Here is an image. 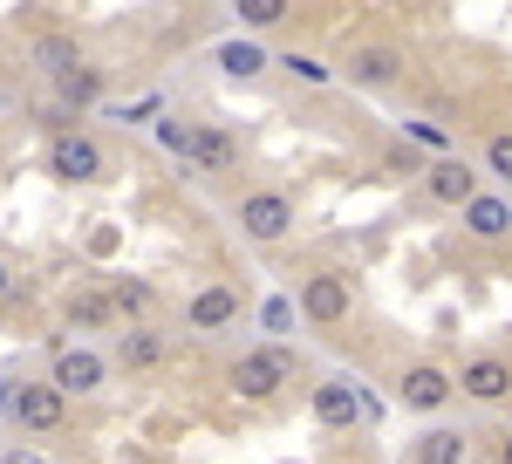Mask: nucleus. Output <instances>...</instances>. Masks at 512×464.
Returning <instances> with one entry per match:
<instances>
[{"mask_svg":"<svg viewBox=\"0 0 512 464\" xmlns=\"http://www.w3.org/2000/svg\"><path fill=\"white\" fill-rule=\"evenodd\" d=\"M226 383H233V396H246V403H274L280 389L294 383V355H287L280 342H260L226 369Z\"/></svg>","mask_w":512,"mask_h":464,"instance_id":"obj_1","label":"nucleus"},{"mask_svg":"<svg viewBox=\"0 0 512 464\" xmlns=\"http://www.w3.org/2000/svg\"><path fill=\"white\" fill-rule=\"evenodd\" d=\"M158 137H164L178 157H185L192 171H205V178H226V171L239 164V144L219 130V123H185V130H178V123H164Z\"/></svg>","mask_w":512,"mask_h":464,"instance_id":"obj_2","label":"nucleus"},{"mask_svg":"<svg viewBox=\"0 0 512 464\" xmlns=\"http://www.w3.org/2000/svg\"><path fill=\"white\" fill-rule=\"evenodd\" d=\"M48 171H55L62 185H96V178H110V157H103V144H96L89 130H62V137L48 144Z\"/></svg>","mask_w":512,"mask_h":464,"instance_id":"obj_3","label":"nucleus"},{"mask_svg":"<svg viewBox=\"0 0 512 464\" xmlns=\"http://www.w3.org/2000/svg\"><path fill=\"white\" fill-rule=\"evenodd\" d=\"M349 301H355V280L342 267H321L301 280V314L315 321V328H335V321H349Z\"/></svg>","mask_w":512,"mask_h":464,"instance_id":"obj_4","label":"nucleus"},{"mask_svg":"<svg viewBox=\"0 0 512 464\" xmlns=\"http://www.w3.org/2000/svg\"><path fill=\"white\" fill-rule=\"evenodd\" d=\"M233 219L246 239H260V246H274V239H287L294 232V198L287 192H246L233 205Z\"/></svg>","mask_w":512,"mask_h":464,"instance_id":"obj_5","label":"nucleus"},{"mask_svg":"<svg viewBox=\"0 0 512 464\" xmlns=\"http://www.w3.org/2000/svg\"><path fill=\"white\" fill-rule=\"evenodd\" d=\"M451 396H458V376H451V369H437V362H410V369L396 376V403H403V410H417V417L444 410Z\"/></svg>","mask_w":512,"mask_h":464,"instance_id":"obj_6","label":"nucleus"},{"mask_svg":"<svg viewBox=\"0 0 512 464\" xmlns=\"http://www.w3.org/2000/svg\"><path fill=\"white\" fill-rule=\"evenodd\" d=\"M362 417H369V403H362V389L349 376H321L315 383V424L321 430H355Z\"/></svg>","mask_w":512,"mask_h":464,"instance_id":"obj_7","label":"nucleus"},{"mask_svg":"<svg viewBox=\"0 0 512 464\" xmlns=\"http://www.w3.org/2000/svg\"><path fill=\"white\" fill-rule=\"evenodd\" d=\"M7 417L21 430H62V417H69V396L55 383H21L14 389V403H7Z\"/></svg>","mask_w":512,"mask_h":464,"instance_id":"obj_8","label":"nucleus"},{"mask_svg":"<svg viewBox=\"0 0 512 464\" xmlns=\"http://www.w3.org/2000/svg\"><path fill=\"white\" fill-rule=\"evenodd\" d=\"M424 192H431V205H451V212H465L478 198V171L465 164V157H437L431 171H424Z\"/></svg>","mask_w":512,"mask_h":464,"instance_id":"obj_9","label":"nucleus"},{"mask_svg":"<svg viewBox=\"0 0 512 464\" xmlns=\"http://www.w3.org/2000/svg\"><path fill=\"white\" fill-rule=\"evenodd\" d=\"M458 396H472V403H506L512 396V362L506 355H472V362L458 369Z\"/></svg>","mask_w":512,"mask_h":464,"instance_id":"obj_10","label":"nucleus"},{"mask_svg":"<svg viewBox=\"0 0 512 464\" xmlns=\"http://www.w3.org/2000/svg\"><path fill=\"white\" fill-rule=\"evenodd\" d=\"M103 376H110V369H103V355H96V348H62V355H55V369H48V383L62 389V396H96Z\"/></svg>","mask_w":512,"mask_h":464,"instance_id":"obj_11","label":"nucleus"},{"mask_svg":"<svg viewBox=\"0 0 512 464\" xmlns=\"http://www.w3.org/2000/svg\"><path fill=\"white\" fill-rule=\"evenodd\" d=\"M226 321H239V287L233 280H212L205 294H192V308H185V328H192V335H219Z\"/></svg>","mask_w":512,"mask_h":464,"instance_id":"obj_12","label":"nucleus"},{"mask_svg":"<svg viewBox=\"0 0 512 464\" xmlns=\"http://www.w3.org/2000/svg\"><path fill=\"white\" fill-rule=\"evenodd\" d=\"M396 76H403V55L383 48V41H369V48H355V55H349V82H362V89H390Z\"/></svg>","mask_w":512,"mask_h":464,"instance_id":"obj_13","label":"nucleus"},{"mask_svg":"<svg viewBox=\"0 0 512 464\" xmlns=\"http://www.w3.org/2000/svg\"><path fill=\"white\" fill-rule=\"evenodd\" d=\"M465 458H472V437L451 430V424H431L417 444H410V464H465Z\"/></svg>","mask_w":512,"mask_h":464,"instance_id":"obj_14","label":"nucleus"},{"mask_svg":"<svg viewBox=\"0 0 512 464\" xmlns=\"http://www.w3.org/2000/svg\"><path fill=\"white\" fill-rule=\"evenodd\" d=\"M458 219H465V232H472V239H499V232H512V198L506 192H478Z\"/></svg>","mask_w":512,"mask_h":464,"instance_id":"obj_15","label":"nucleus"},{"mask_svg":"<svg viewBox=\"0 0 512 464\" xmlns=\"http://www.w3.org/2000/svg\"><path fill=\"white\" fill-rule=\"evenodd\" d=\"M117 362L123 369H158L164 362V335L158 328H130V335L117 342Z\"/></svg>","mask_w":512,"mask_h":464,"instance_id":"obj_16","label":"nucleus"},{"mask_svg":"<svg viewBox=\"0 0 512 464\" xmlns=\"http://www.w3.org/2000/svg\"><path fill=\"white\" fill-rule=\"evenodd\" d=\"M55 89H62V110H89V103L103 96V69H89V62H76L69 76H55Z\"/></svg>","mask_w":512,"mask_h":464,"instance_id":"obj_17","label":"nucleus"},{"mask_svg":"<svg viewBox=\"0 0 512 464\" xmlns=\"http://www.w3.org/2000/svg\"><path fill=\"white\" fill-rule=\"evenodd\" d=\"M219 69L233 82H253L267 69V48H260V41H226V48H219Z\"/></svg>","mask_w":512,"mask_h":464,"instance_id":"obj_18","label":"nucleus"},{"mask_svg":"<svg viewBox=\"0 0 512 464\" xmlns=\"http://www.w3.org/2000/svg\"><path fill=\"white\" fill-rule=\"evenodd\" d=\"M110 308L130 314V321L144 328V314L158 308V287H151V280H117V287H110Z\"/></svg>","mask_w":512,"mask_h":464,"instance_id":"obj_19","label":"nucleus"},{"mask_svg":"<svg viewBox=\"0 0 512 464\" xmlns=\"http://www.w3.org/2000/svg\"><path fill=\"white\" fill-rule=\"evenodd\" d=\"M110 294H103V287H82V294H69V321H76V328H103V321H110Z\"/></svg>","mask_w":512,"mask_h":464,"instance_id":"obj_20","label":"nucleus"},{"mask_svg":"<svg viewBox=\"0 0 512 464\" xmlns=\"http://www.w3.org/2000/svg\"><path fill=\"white\" fill-rule=\"evenodd\" d=\"M35 55H41V69H48V76H69V69L82 62L76 41H62V35H41V41H35Z\"/></svg>","mask_w":512,"mask_h":464,"instance_id":"obj_21","label":"nucleus"},{"mask_svg":"<svg viewBox=\"0 0 512 464\" xmlns=\"http://www.w3.org/2000/svg\"><path fill=\"white\" fill-rule=\"evenodd\" d=\"M233 14H239V28H280L287 21V0H239Z\"/></svg>","mask_w":512,"mask_h":464,"instance_id":"obj_22","label":"nucleus"},{"mask_svg":"<svg viewBox=\"0 0 512 464\" xmlns=\"http://www.w3.org/2000/svg\"><path fill=\"white\" fill-rule=\"evenodd\" d=\"M485 171L512 192V130H492V137H485Z\"/></svg>","mask_w":512,"mask_h":464,"instance_id":"obj_23","label":"nucleus"},{"mask_svg":"<svg viewBox=\"0 0 512 464\" xmlns=\"http://www.w3.org/2000/svg\"><path fill=\"white\" fill-rule=\"evenodd\" d=\"M383 171H390V178H424L431 164H424V157L410 151V144H390V151H383Z\"/></svg>","mask_w":512,"mask_h":464,"instance_id":"obj_24","label":"nucleus"},{"mask_svg":"<svg viewBox=\"0 0 512 464\" xmlns=\"http://www.w3.org/2000/svg\"><path fill=\"white\" fill-rule=\"evenodd\" d=\"M280 62H287V69H294L301 82H328V69H321L315 55H280Z\"/></svg>","mask_w":512,"mask_h":464,"instance_id":"obj_25","label":"nucleus"},{"mask_svg":"<svg viewBox=\"0 0 512 464\" xmlns=\"http://www.w3.org/2000/svg\"><path fill=\"white\" fill-rule=\"evenodd\" d=\"M7 294H14V260L0 253V301H7Z\"/></svg>","mask_w":512,"mask_h":464,"instance_id":"obj_26","label":"nucleus"},{"mask_svg":"<svg viewBox=\"0 0 512 464\" xmlns=\"http://www.w3.org/2000/svg\"><path fill=\"white\" fill-rule=\"evenodd\" d=\"M0 464H41V458H35V451H21V444H14V451H7Z\"/></svg>","mask_w":512,"mask_h":464,"instance_id":"obj_27","label":"nucleus"},{"mask_svg":"<svg viewBox=\"0 0 512 464\" xmlns=\"http://www.w3.org/2000/svg\"><path fill=\"white\" fill-rule=\"evenodd\" d=\"M7 403H14V383H7V369H0V410H7Z\"/></svg>","mask_w":512,"mask_h":464,"instance_id":"obj_28","label":"nucleus"},{"mask_svg":"<svg viewBox=\"0 0 512 464\" xmlns=\"http://www.w3.org/2000/svg\"><path fill=\"white\" fill-rule=\"evenodd\" d=\"M499 464H512V437H506V444H499Z\"/></svg>","mask_w":512,"mask_h":464,"instance_id":"obj_29","label":"nucleus"}]
</instances>
